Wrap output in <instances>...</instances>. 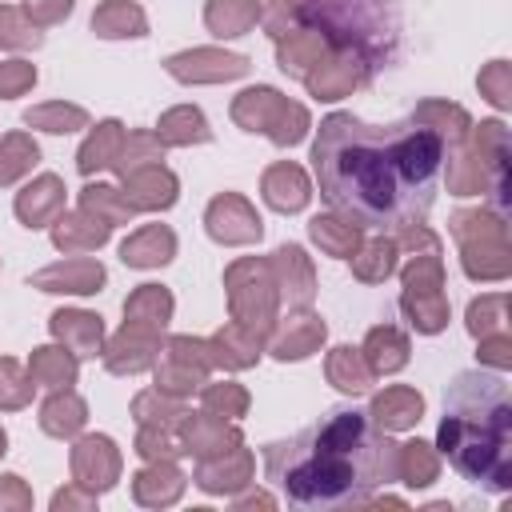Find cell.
Instances as JSON below:
<instances>
[{
	"label": "cell",
	"mask_w": 512,
	"mask_h": 512,
	"mask_svg": "<svg viewBox=\"0 0 512 512\" xmlns=\"http://www.w3.org/2000/svg\"><path fill=\"white\" fill-rule=\"evenodd\" d=\"M444 168V140L416 120L364 124L332 112L312 140L320 196L356 228H412L428 216Z\"/></svg>",
	"instance_id": "obj_1"
},
{
	"label": "cell",
	"mask_w": 512,
	"mask_h": 512,
	"mask_svg": "<svg viewBox=\"0 0 512 512\" xmlns=\"http://www.w3.org/2000/svg\"><path fill=\"white\" fill-rule=\"evenodd\" d=\"M392 444L364 412L336 408L292 440L264 448L268 488L308 512L364 504L388 476Z\"/></svg>",
	"instance_id": "obj_2"
},
{
	"label": "cell",
	"mask_w": 512,
	"mask_h": 512,
	"mask_svg": "<svg viewBox=\"0 0 512 512\" xmlns=\"http://www.w3.org/2000/svg\"><path fill=\"white\" fill-rule=\"evenodd\" d=\"M440 448L460 476L488 492H504L512 464V400L496 372H460L444 392Z\"/></svg>",
	"instance_id": "obj_3"
}]
</instances>
